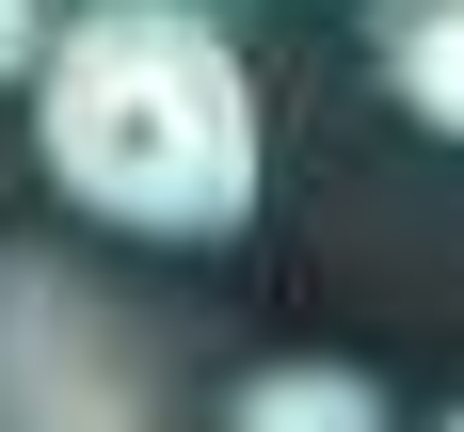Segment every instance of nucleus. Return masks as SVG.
<instances>
[{
    "mask_svg": "<svg viewBox=\"0 0 464 432\" xmlns=\"http://www.w3.org/2000/svg\"><path fill=\"white\" fill-rule=\"evenodd\" d=\"M33 144L81 225L208 256L256 208V64L208 0H81L33 64Z\"/></svg>",
    "mask_w": 464,
    "mask_h": 432,
    "instance_id": "obj_1",
    "label": "nucleus"
},
{
    "mask_svg": "<svg viewBox=\"0 0 464 432\" xmlns=\"http://www.w3.org/2000/svg\"><path fill=\"white\" fill-rule=\"evenodd\" d=\"M64 16H81V0H0V81H33V64H48V33H64Z\"/></svg>",
    "mask_w": 464,
    "mask_h": 432,
    "instance_id": "obj_5",
    "label": "nucleus"
},
{
    "mask_svg": "<svg viewBox=\"0 0 464 432\" xmlns=\"http://www.w3.org/2000/svg\"><path fill=\"white\" fill-rule=\"evenodd\" d=\"M432 432H464V400H449V417H432Z\"/></svg>",
    "mask_w": 464,
    "mask_h": 432,
    "instance_id": "obj_6",
    "label": "nucleus"
},
{
    "mask_svg": "<svg viewBox=\"0 0 464 432\" xmlns=\"http://www.w3.org/2000/svg\"><path fill=\"white\" fill-rule=\"evenodd\" d=\"M225 432H384V384L369 369H240Z\"/></svg>",
    "mask_w": 464,
    "mask_h": 432,
    "instance_id": "obj_4",
    "label": "nucleus"
},
{
    "mask_svg": "<svg viewBox=\"0 0 464 432\" xmlns=\"http://www.w3.org/2000/svg\"><path fill=\"white\" fill-rule=\"evenodd\" d=\"M0 432H225V384L112 256L0 240Z\"/></svg>",
    "mask_w": 464,
    "mask_h": 432,
    "instance_id": "obj_2",
    "label": "nucleus"
},
{
    "mask_svg": "<svg viewBox=\"0 0 464 432\" xmlns=\"http://www.w3.org/2000/svg\"><path fill=\"white\" fill-rule=\"evenodd\" d=\"M369 81L432 144H464V0H369Z\"/></svg>",
    "mask_w": 464,
    "mask_h": 432,
    "instance_id": "obj_3",
    "label": "nucleus"
}]
</instances>
